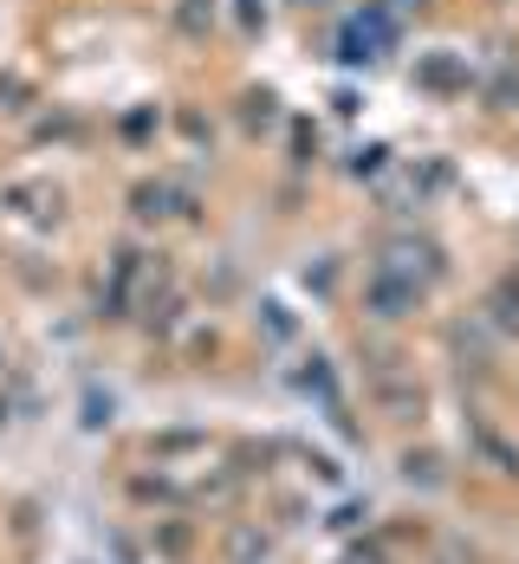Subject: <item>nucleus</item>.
I'll return each instance as SVG.
<instances>
[]
</instances>
